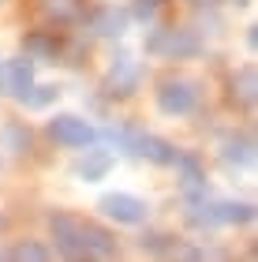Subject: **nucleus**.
I'll use <instances>...</instances> for the list:
<instances>
[{
	"instance_id": "obj_8",
	"label": "nucleus",
	"mask_w": 258,
	"mask_h": 262,
	"mask_svg": "<svg viewBox=\"0 0 258 262\" xmlns=\"http://www.w3.org/2000/svg\"><path fill=\"white\" fill-rule=\"evenodd\" d=\"M83 247H86L93 258H112L116 255L112 236L105 232V229H98V225H90V221H83Z\"/></svg>"
},
{
	"instance_id": "obj_3",
	"label": "nucleus",
	"mask_w": 258,
	"mask_h": 262,
	"mask_svg": "<svg viewBox=\"0 0 258 262\" xmlns=\"http://www.w3.org/2000/svg\"><path fill=\"white\" fill-rule=\"evenodd\" d=\"M49 135L60 142V146H90L93 139H98V131H93L86 120H79V116H56L49 120Z\"/></svg>"
},
{
	"instance_id": "obj_7",
	"label": "nucleus",
	"mask_w": 258,
	"mask_h": 262,
	"mask_svg": "<svg viewBox=\"0 0 258 262\" xmlns=\"http://www.w3.org/2000/svg\"><path fill=\"white\" fill-rule=\"evenodd\" d=\"M135 154H143V158H150L154 165H172L176 161V150L169 146L165 139H154V135H135L131 139Z\"/></svg>"
},
{
	"instance_id": "obj_15",
	"label": "nucleus",
	"mask_w": 258,
	"mask_h": 262,
	"mask_svg": "<svg viewBox=\"0 0 258 262\" xmlns=\"http://www.w3.org/2000/svg\"><path fill=\"white\" fill-rule=\"evenodd\" d=\"M161 4V0H138V11H143V15H146V11H154Z\"/></svg>"
},
{
	"instance_id": "obj_6",
	"label": "nucleus",
	"mask_w": 258,
	"mask_h": 262,
	"mask_svg": "<svg viewBox=\"0 0 258 262\" xmlns=\"http://www.w3.org/2000/svg\"><path fill=\"white\" fill-rule=\"evenodd\" d=\"M34 86V64L30 60H11L4 68V90L11 94V98H27V90Z\"/></svg>"
},
{
	"instance_id": "obj_1",
	"label": "nucleus",
	"mask_w": 258,
	"mask_h": 262,
	"mask_svg": "<svg viewBox=\"0 0 258 262\" xmlns=\"http://www.w3.org/2000/svg\"><path fill=\"white\" fill-rule=\"evenodd\" d=\"M49 229L56 236V247H60L64 262H98L86 247H83V221L67 217V213H56V217L49 221Z\"/></svg>"
},
{
	"instance_id": "obj_2",
	"label": "nucleus",
	"mask_w": 258,
	"mask_h": 262,
	"mask_svg": "<svg viewBox=\"0 0 258 262\" xmlns=\"http://www.w3.org/2000/svg\"><path fill=\"white\" fill-rule=\"evenodd\" d=\"M157 105H161V113H169V116H187V113L198 105L195 82H187V79H169V82H161Z\"/></svg>"
},
{
	"instance_id": "obj_10",
	"label": "nucleus",
	"mask_w": 258,
	"mask_h": 262,
	"mask_svg": "<svg viewBox=\"0 0 258 262\" xmlns=\"http://www.w3.org/2000/svg\"><path fill=\"white\" fill-rule=\"evenodd\" d=\"M254 82H258V75H254V68H243L240 75H236V82H232V90H236V98H240L243 105H254V98H258Z\"/></svg>"
},
{
	"instance_id": "obj_14",
	"label": "nucleus",
	"mask_w": 258,
	"mask_h": 262,
	"mask_svg": "<svg viewBox=\"0 0 258 262\" xmlns=\"http://www.w3.org/2000/svg\"><path fill=\"white\" fill-rule=\"evenodd\" d=\"M56 98V86H38V94H34V86L27 90V98H22V101H27L30 105V109H45V105H49Z\"/></svg>"
},
{
	"instance_id": "obj_4",
	"label": "nucleus",
	"mask_w": 258,
	"mask_h": 262,
	"mask_svg": "<svg viewBox=\"0 0 258 262\" xmlns=\"http://www.w3.org/2000/svg\"><path fill=\"white\" fill-rule=\"evenodd\" d=\"M101 210L109 213L112 221H120V225H138V221H146V202L135 199V195H124V191L105 195V199H101Z\"/></svg>"
},
{
	"instance_id": "obj_12",
	"label": "nucleus",
	"mask_w": 258,
	"mask_h": 262,
	"mask_svg": "<svg viewBox=\"0 0 258 262\" xmlns=\"http://www.w3.org/2000/svg\"><path fill=\"white\" fill-rule=\"evenodd\" d=\"M135 64L124 56V64H120V71H112V86H116V94H131V86H135Z\"/></svg>"
},
{
	"instance_id": "obj_5",
	"label": "nucleus",
	"mask_w": 258,
	"mask_h": 262,
	"mask_svg": "<svg viewBox=\"0 0 258 262\" xmlns=\"http://www.w3.org/2000/svg\"><path fill=\"white\" fill-rule=\"evenodd\" d=\"M150 53H169V56H187L198 49V38H191L187 30H161L146 41Z\"/></svg>"
},
{
	"instance_id": "obj_13",
	"label": "nucleus",
	"mask_w": 258,
	"mask_h": 262,
	"mask_svg": "<svg viewBox=\"0 0 258 262\" xmlns=\"http://www.w3.org/2000/svg\"><path fill=\"white\" fill-rule=\"evenodd\" d=\"M45 8H49V15H56L60 23L75 19L79 11H83V4H79V0H45Z\"/></svg>"
},
{
	"instance_id": "obj_9",
	"label": "nucleus",
	"mask_w": 258,
	"mask_h": 262,
	"mask_svg": "<svg viewBox=\"0 0 258 262\" xmlns=\"http://www.w3.org/2000/svg\"><path fill=\"white\" fill-rule=\"evenodd\" d=\"M112 169V154H105V150H90L83 161H79V176H83V180H101L105 172Z\"/></svg>"
},
{
	"instance_id": "obj_11",
	"label": "nucleus",
	"mask_w": 258,
	"mask_h": 262,
	"mask_svg": "<svg viewBox=\"0 0 258 262\" xmlns=\"http://www.w3.org/2000/svg\"><path fill=\"white\" fill-rule=\"evenodd\" d=\"M11 262H49V247L38 244V240H22L11 251Z\"/></svg>"
}]
</instances>
